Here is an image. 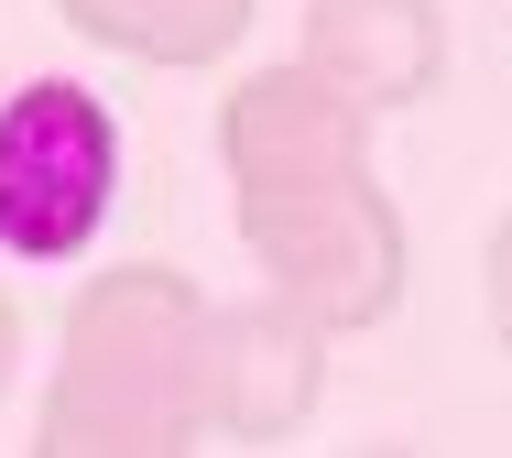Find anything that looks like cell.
<instances>
[{
    "label": "cell",
    "instance_id": "8",
    "mask_svg": "<svg viewBox=\"0 0 512 458\" xmlns=\"http://www.w3.org/2000/svg\"><path fill=\"white\" fill-rule=\"evenodd\" d=\"M480 317H491V339L512 349V219L480 240Z\"/></svg>",
    "mask_w": 512,
    "mask_h": 458
},
{
    "label": "cell",
    "instance_id": "9",
    "mask_svg": "<svg viewBox=\"0 0 512 458\" xmlns=\"http://www.w3.org/2000/svg\"><path fill=\"white\" fill-rule=\"evenodd\" d=\"M11 371H22V317H11V295H0V393H11Z\"/></svg>",
    "mask_w": 512,
    "mask_h": 458
},
{
    "label": "cell",
    "instance_id": "6",
    "mask_svg": "<svg viewBox=\"0 0 512 458\" xmlns=\"http://www.w3.org/2000/svg\"><path fill=\"white\" fill-rule=\"evenodd\" d=\"M306 66L349 88L371 120L425 110L447 77V22L436 0H306Z\"/></svg>",
    "mask_w": 512,
    "mask_h": 458
},
{
    "label": "cell",
    "instance_id": "7",
    "mask_svg": "<svg viewBox=\"0 0 512 458\" xmlns=\"http://www.w3.org/2000/svg\"><path fill=\"white\" fill-rule=\"evenodd\" d=\"M88 44L142 55V66H218L251 33V0H55Z\"/></svg>",
    "mask_w": 512,
    "mask_h": 458
},
{
    "label": "cell",
    "instance_id": "3",
    "mask_svg": "<svg viewBox=\"0 0 512 458\" xmlns=\"http://www.w3.org/2000/svg\"><path fill=\"white\" fill-rule=\"evenodd\" d=\"M120 197V120L77 77L0 88V262H77Z\"/></svg>",
    "mask_w": 512,
    "mask_h": 458
},
{
    "label": "cell",
    "instance_id": "2",
    "mask_svg": "<svg viewBox=\"0 0 512 458\" xmlns=\"http://www.w3.org/2000/svg\"><path fill=\"white\" fill-rule=\"evenodd\" d=\"M229 219H240V251L262 262V284L284 306H306L327 339H360V328H382L404 306L414 240H404V208L382 197L371 164H349L327 186H295V197H251Z\"/></svg>",
    "mask_w": 512,
    "mask_h": 458
},
{
    "label": "cell",
    "instance_id": "4",
    "mask_svg": "<svg viewBox=\"0 0 512 458\" xmlns=\"http://www.w3.org/2000/svg\"><path fill=\"white\" fill-rule=\"evenodd\" d=\"M371 164V110L349 88H327L306 55L295 66H262L218 99V175H229V208L251 197H295V186H327Z\"/></svg>",
    "mask_w": 512,
    "mask_h": 458
},
{
    "label": "cell",
    "instance_id": "1",
    "mask_svg": "<svg viewBox=\"0 0 512 458\" xmlns=\"http://www.w3.org/2000/svg\"><path fill=\"white\" fill-rule=\"evenodd\" d=\"M207 317L218 306L164 262L77 284L55 382H44V437L55 448H197L207 437Z\"/></svg>",
    "mask_w": 512,
    "mask_h": 458
},
{
    "label": "cell",
    "instance_id": "5",
    "mask_svg": "<svg viewBox=\"0 0 512 458\" xmlns=\"http://www.w3.org/2000/svg\"><path fill=\"white\" fill-rule=\"evenodd\" d=\"M327 393V328L306 306H284L273 284L251 306H218L207 317V437H295Z\"/></svg>",
    "mask_w": 512,
    "mask_h": 458
}]
</instances>
